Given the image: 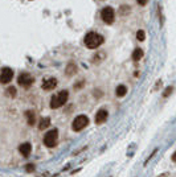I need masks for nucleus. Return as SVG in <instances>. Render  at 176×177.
<instances>
[{"instance_id": "f257e3e1", "label": "nucleus", "mask_w": 176, "mask_h": 177, "mask_svg": "<svg viewBox=\"0 0 176 177\" xmlns=\"http://www.w3.org/2000/svg\"><path fill=\"white\" fill-rule=\"evenodd\" d=\"M102 43H103V37H102L101 34L95 33V32H90V33L86 34V37H85V45L89 49L98 48L99 45H102Z\"/></svg>"}, {"instance_id": "a211bd4d", "label": "nucleus", "mask_w": 176, "mask_h": 177, "mask_svg": "<svg viewBox=\"0 0 176 177\" xmlns=\"http://www.w3.org/2000/svg\"><path fill=\"white\" fill-rule=\"evenodd\" d=\"M25 169H27V172H33V171H35V165H32V164H28V165L25 167Z\"/></svg>"}, {"instance_id": "f8f14e48", "label": "nucleus", "mask_w": 176, "mask_h": 177, "mask_svg": "<svg viewBox=\"0 0 176 177\" xmlns=\"http://www.w3.org/2000/svg\"><path fill=\"white\" fill-rule=\"evenodd\" d=\"M126 93H127V87L124 85H119L118 87H117V90H115V94L118 95V97H124Z\"/></svg>"}, {"instance_id": "9d476101", "label": "nucleus", "mask_w": 176, "mask_h": 177, "mask_svg": "<svg viewBox=\"0 0 176 177\" xmlns=\"http://www.w3.org/2000/svg\"><path fill=\"white\" fill-rule=\"evenodd\" d=\"M19 151L20 153L23 155L24 157H28L31 155V151H32V146L29 143H23L20 147H19Z\"/></svg>"}, {"instance_id": "f3484780", "label": "nucleus", "mask_w": 176, "mask_h": 177, "mask_svg": "<svg viewBox=\"0 0 176 177\" xmlns=\"http://www.w3.org/2000/svg\"><path fill=\"white\" fill-rule=\"evenodd\" d=\"M171 91H172V87L170 86V87H167V88L164 90V93H163V97H168V95L171 94Z\"/></svg>"}, {"instance_id": "7ed1b4c3", "label": "nucleus", "mask_w": 176, "mask_h": 177, "mask_svg": "<svg viewBox=\"0 0 176 177\" xmlns=\"http://www.w3.org/2000/svg\"><path fill=\"white\" fill-rule=\"evenodd\" d=\"M57 139H58L57 130H50V131H48L45 134V136H44V144H45L46 147L52 148V147H54L56 144H57Z\"/></svg>"}, {"instance_id": "6e6552de", "label": "nucleus", "mask_w": 176, "mask_h": 177, "mask_svg": "<svg viewBox=\"0 0 176 177\" xmlns=\"http://www.w3.org/2000/svg\"><path fill=\"white\" fill-rule=\"evenodd\" d=\"M56 86H57V79H56V78H48V79H45L43 82L41 87H43L44 90H46V91H49V90H53Z\"/></svg>"}, {"instance_id": "20e7f679", "label": "nucleus", "mask_w": 176, "mask_h": 177, "mask_svg": "<svg viewBox=\"0 0 176 177\" xmlns=\"http://www.w3.org/2000/svg\"><path fill=\"white\" fill-rule=\"evenodd\" d=\"M89 124V118L86 115H78L72 123V128L74 131H81Z\"/></svg>"}, {"instance_id": "6ab92c4d", "label": "nucleus", "mask_w": 176, "mask_h": 177, "mask_svg": "<svg viewBox=\"0 0 176 177\" xmlns=\"http://www.w3.org/2000/svg\"><path fill=\"white\" fill-rule=\"evenodd\" d=\"M136 1H138V4H139V6H146V4H147V1H148V0H136Z\"/></svg>"}, {"instance_id": "39448f33", "label": "nucleus", "mask_w": 176, "mask_h": 177, "mask_svg": "<svg viewBox=\"0 0 176 177\" xmlns=\"http://www.w3.org/2000/svg\"><path fill=\"white\" fill-rule=\"evenodd\" d=\"M114 16H115V13H114V9L111 8V7H105V8L102 9V12H101L102 20H103L106 24H111V23H113V21H114Z\"/></svg>"}, {"instance_id": "2eb2a0df", "label": "nucleus", "mask_w": 176, "mask_h": 177, "mask_svg": "<svg viewBox=\"0 0 176 177\" xmlns=\"http://www.w3.org/2000/svg\"><path fill=\"white\" fill-rule=\"evenodd\" d=\"M6 94L8 95V97H12V98H13L15 95H16V88H15L13 86H11V87H8V88L6 90Z\"/></svg>"}, {"instance_id": "aec40b11", "label": "nucleus", "mask_w": 176, "mask_h": 177, "mask_svg": "<svg viewBox=\"0 0 176 177\" xmlns=\"http://www.w3.org/2000/svg\"><path fill=\"white\" fill-rule=\"evenodd\" d=\"M171 159H172L173 163H176V152H173V155H172V157H171Z\"/></svg>"}, {"instance_id": "9b49d317", "label": "nucleus", "mask_w": 176, "mask_h": 177, "mask_svg": "<svg viewBox=\"0 0 176 177\" xmlns=\"http://www.w3.org/2000/svg\"><path fill=\"white\" fill-rule=\"evenodd\" d=\"M49 126H50V118L46 116V118H43V119H41L38 128H40V130H45V128H48Z\"/></svg>"}, {"instance_id": "4468645a", "label": "nucleus", "mask_w": 176, "mask_h": 177, "mask_svg": "<svg viewBox=\"0 0 176 177\" xmlns=\"http://www.w3.org/2000/svg\"><path fill=\"white\" fill-rule=\"evenodd\" d=\"M27 119H28V124H29V126H33V124H35L36 118H35V114H33V112H31V111L27 112Z\"/></svg>"}, {"instance_id": "423d86ee", "label": "nucleus", "mask_w": 176, "mask_h": 177, "mask_svg": "<svg viewBox=\"0 0 176 177\" xmlns=\"http://www.w3.org/2000/svg\"><path fill=\"white\" fill-rule=\"evenodd\" d=\"M12 78H13V70L11 68H3L1 69V73H0V82L6 85V83L11 82Z\"/></svg>"}, {"instance_id": "ddd939ff", "label": "nucleus", "mask_w": 176, "mask_h": 177, "mask_svg": "<svg viewBox=\"0 0 176 177\" xmlns=\"http://www.w3.org/2000/svg\"><path fill=\"white\" fill-rule=\"evenodd\" d=\"M142 57H143V50H142L140 48H136L135 50H134V53H133V60L134 61H139Z\"/></svg>"}, {"instance_id": "dca6fc26", "label": "nucleus", "mask_w": 176, "mask_h": 177, "mask_svg": "<svg viewBox=\"0 0 176 177\" xmlns=\"http://www.w3.org/2000/svg\"><path fill=\"white\" fill-rule=\"evenodd\" d=\"M136 38H138L139 41H145V38H146V32H145V31H138V33H136Z\"/></svg>"}, {"instance_id": "1a4fd4ad", "label": "nucleus", "mask_w": 176, "mask_h": 177, "mask_svg": "<svg viewBox=\"0 0 176 177\" xmlns=\"http://www.w3.org/2000/svg\"><path fill=\"white\" fill-rule=\"evenodd\" d=\"M106 119H107V111L105 109H101L95 114V123L97 124H102L103 122H106Z\"/></svg>"}, {"instance_id": "f03ea898", "label": "nucleus", "mask_w": 176, "mask_h": 177, "mask_svg": "<svg viewBox=\"0 0 176 177\" xmlns=\"http://www.w3.org/2000/svg\"><path fill=\"white\" fill-rule=\"evenodd\" d=\"M68 97H69V93H68L66 90H62V91H60L58 94L53 95L52 99H50V107H52V109H58V107L64 106L66 103Z\"/></svg>"}, {"instance_id": "0eeeda50", "label": "nucleus", "mask_w": 176, "mask_h": 177, "mask_svg": "<svg viewBox=\"0 0 176 177\" xmlns=\"http://www.w3.org/2000/svg\"><path fill=\"white\" fill-rule=\"evenodd\" d=\"M17 82H19V85H21L23 87H29L32 83L35 82V78L32 77V75H29L28 73H21L17 78Z\"/></svg>"}]
</instances>
